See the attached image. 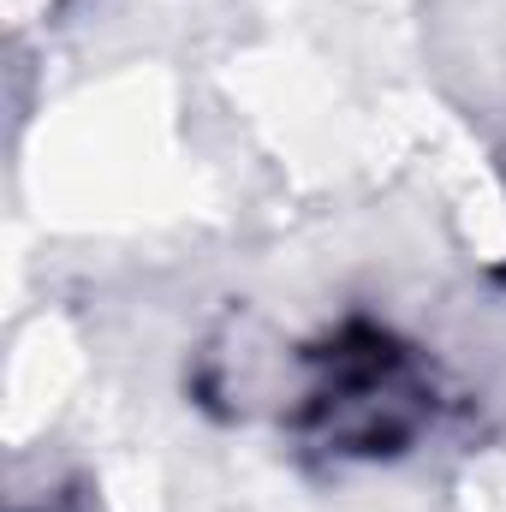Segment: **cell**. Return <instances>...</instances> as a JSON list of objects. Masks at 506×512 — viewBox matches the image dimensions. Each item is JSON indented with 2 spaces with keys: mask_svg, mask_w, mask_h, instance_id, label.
Masks as SVG:
<instances>
[{
  "mask_svg": "<svg viewBox=\"0 0 506 512\" xmlns=\"http://www.w3.org/2000/svg\"><path fill=\"white\" fill-rule=\"evenodd\" d=\"M447 370L376 316H346L298 352L286 435L316 465H393L453 417Z\"/></svg>",
  "mask_w": 506,
  "mask_h": 512,
  "instance_id": "cell-1",
  "label": "cell"
}]
</instances>
